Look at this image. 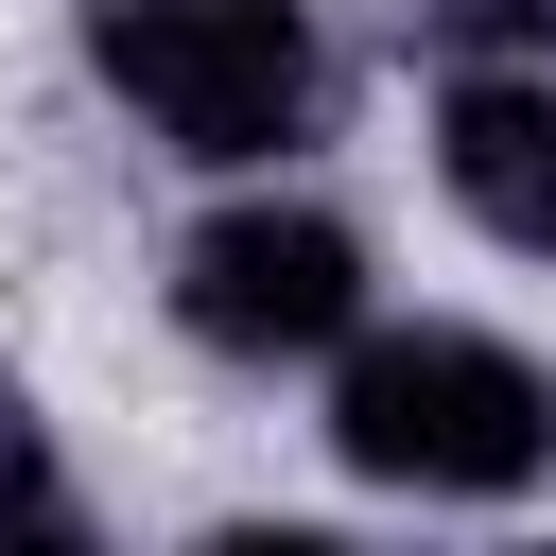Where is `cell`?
<instances>
[{
  "label": "cell",
  "mask_w": 556,
  "mask_h": 556,
  "mask_svg": "<svg viewBox=\"0 0 556 556\" xmlns=\"http://www.w3.org/2000/svg\"><path fill=\"white\" fill-rule=\"evenodd\" d=\"M434 174H452V208H469L486 243L556 261V70H452Z\"/></svg>",
  "instance_id": "obj_4"
},
{
  "label": "cell",
  "mask_w": 556,
  "mask_h": 556,
  "mask_svg": "<svg viewBox=\"0 0 556 556\" xmlns=\"http://www.w3.org/2000/svg\"><path fill=\"white\" fill-rule=\"evenodd\" d=\"M191 556H365V539H330V521H226V539H191Z\"/></svg>",
  "instance_id": "obj_6"
},
{
  "label": "cell",
  "mask_w": 556,
  "mask_h": 556,
  "mask_svg": "<svg viewBox=\"0 0 556 556\" xmlns=\"http://www.w3.org/2000/svg\"><path fill=\"white\" fill-rule=\"evenodd\" d=\"M87 70L122 87V122L156 156H208V174L295 156L330 104V52L295 0H87Z\"/></svg>",
  "instance_id": "obj_2"
},
{
  "label": "cell",
  "mask_w": 556,
  "mask_h": 556,
  "mask_svg": "<svg viewBox=\"0 0 556 556\" xmlns=\"http://www.w3.org/2000/svg\"><path fill=\"white\" fill-rule=\"evenodd\" d=\"M330 452L365 486H417V504H504L556 469V382L504 348V330H365L330 365Z\"/></svg>",
  "instance_id": "obj_1"
},
{
  "label": "cell",
  "mask_w": 556,
  "mask_h": 556,
  "mask_svg": "<svg viewBox=\"0 0 556 556\" xmlns=\"http://www.w3.org/2000/svg\"><path fill=\"white\" fill-rule=\"evenodd\" d=\"M174 330L226 348V365H313V348L365 330V243L295 191H243L174 243Z\"/></svg>",
  "instance_id": "obj_3"
},
{
  "label": "cell",
  "mask_w": 556,
  "mask_h": 556,
  "mask_svg": "<svg viewBox=\"0 0 556 556\" xmlns=\"http://www.w3.org/2000/svg\"><path fill=\"white\" fill-rule=\"evenodd\" d=\"M0 556H104V539H70L52 504H17V521H0Z\"/></svg>",
  "instance_id": "obj_7"
},
{
  "label": "cell",
  "mask_w": 556,
  "mask_h": 556,
  "mask_svg": "<svg viewBox=\"0 0 556 556\" xmlns=\"http://www.w3.org/2000/svg\"><path fill=\"white\" fill-rule=\"evenodd\" d=\"M17 504H52V434H35V400L0 382V521H17Z\"/></svg>",
  "instance_id": "obj_5"
}]
</instances>
